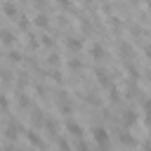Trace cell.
<instances>
[{"mask_svg":"<svg viewBox=\"0 0 151 151\" xmlns=\"http://www.w3.org/2000/svg\"><path fill=\"white\" fill-rule=\"evenodd\" d=\"M19 134H21V125L12 118V120L7 123V127H5V137H7V139H17Z\"/></svg>","mask_w":151,"mask_h":151,"instance_id":"4","label":"cell"},{"mask_svg":"<svg viewBox=\"0 0 151 151\" xmlns=\"http://www.w3.org/2000/svg\"><path fill=\"white\" fill-rule=\"evenodd\" d=\"M0 109H2V111H7V109H9V104H7V99H5L2 94H0Z\"/></svg>","mask_w":151,"mask_h":151,"instance_id":"19","label":"cell"},{"mask_svg":"<svg viewBox=\"0 0 151 151\" xmlns=\"http://www.w3.org/2000/svg\"><path fill=\"white\" fill-rule=\"evenodd\" d=\"M19 19H21V21H19V28H21V31H28V26H31V24L26 21V17H19Z\"/></svg>","mask_w":151,"mask_h":151,"instance_id":"17","label":"cell"},{"mask_svg":"<svg viewBox=\"0 0 151 151\" xmlns=\"http://www.w3.org/2000/svg\"><path fill=\"white\" fill-rule=\"evenodd\" d=\"M64 127H66V132L73 137V139H78V137H83V125L78 123V120H73L71 116H66V123H64Z\"/></svg>","mask_w":151,"mask_h":151,"instance_id":"1","label":"cell"},{"mask_svg":"<svg viewBox=\"0 0 151 151\" xmlns=\"http://www.w3.org/2000/svg\"><path fill=\"white\" fill-rule=\"evenodd\" d=\"M66 47H68L71 52H78V50H83V40L73 35V38H68V40H66Z\"/></svg>","mask_w":151,"mask_h":151,"instance_id":"9","label":"cell"},{"mask_svg":"<svg viewBox=\"0 0 151 151\" xmlns=\"http://www.w3.org/2000/svg\"><path fill=\"white\" fill-rule=\"evenodd\" d=\"M17 104H19L21 109H28V106H31V99H28V94L19 92V97H17Z\"/></svg>","mask_w":151,"mask_h":151,"instance_id":"13","label":"cell"},{"mask_svg":"<svg viewBox=\"0 0 151 151\" xmlns=\"http://www.w3.org/2000/svg\"><path fill=\"white\" fill-rule=\"evenodd\" d=\"M59 5H61L64 9H71V2H68V0H59Z\"/></svg>","mask_w":151,"mask_h":151,"instance_id":"20","label":"cell"},{"mask_svg":"<svg viewBox=\"0 0 151 151\" xmlns=\"http://www.w3.org/2000/svg\"><path fill=\"white\" fill-rule=\"evenodd\" d=\"M90 54H92L94 59H104V57H106V50L97 42V45H92V47H90Z\"/></svg>","mask_w":151,"mask_h":151,"instance_id":"10","label":"cell"},{"mask_svg":"<svg viewBox=\"0 0 151 151\" xmlns=\"http://www.w3.org/2000/svg\"><path fill=\"white\" fill-rule=\"evenodd\" d=\"M120 142H123V144H125V146H134V139H132V137H130V134H127V132H125V130H123V132H120Z\"/></svg>","mask_w":151,"mask_h":151,"instance_id":"15","label":"cell"},{"mask_svg":"<svg viewBox=\"0 0 151 151\" xmlns=\"http://www.w3.org/2000/svg\"><path fill=\"white\" fill-rule=\"evenodd\" d=\"M0 42H2L5 47H12V45L17 42V33H14V31H7V28H2V31H0Z\"/></svg>","mask_w":151,"mask_h":151,"instance_id":"6","label":"cell"},{"mask_svg":"<svg viewBox=\"0 0 151 151\" xmlns=\"http://www.w3.org/2000/svg\"><path fill=\"white\" fill-rule=\"evenodd\" d=\"M31 120H33V125H42V120H45L42 111H40V109H33V113H31Z\"/></svg>","mask_w":151,"mask_h":151,"instance_id":"12","label":"cell"},{"mask_svg":"<svg viewBox=\"0 0 151 151\" xmlns=\"http://www.w3.org/2000/svg\"><path fill=\"white\" fill-rule=\"evenodd\" d=\"M94 76H97V83H99L101 87H111V85H113V78L109 76V71H104V68H97V71H94Z\"/></svg>","mask_w":151,"mask_h":151,"instance_id":"5","label":"cell"},{"mask_svg":"<svg viewBox=\"0 0 151 151\" xmlns=\"http://www.w3.org/2000/svg\"><path fill=\"white\" fill-rule=\"evenodd\" d=\"M2 14H5L7 19H17V17H19L17 2H14V0H5V2H2Z\"/></svg>","mask_w":151,"mask_h":151,"instance_id":"3","label":"cell"},{"mask_svg":"<svg viewBox=\"0 0 151 151\" xmlns=\"http://www.w3.org/2000/svg\"><path fill=\"white\" fill-rule=\"evenodd\" d=\"M26 139H28V144H33V146H45L42 137H40L35 130H28V132H26Z\"/></svg>","mask_w":151,"mask_h":151,"instance_id":"7","label":"cell"},{"mask_svg":"<svg viewBox=\"0 0 151 151\" xmlns=\"http://www.w3.org/2000/svg\"><path fill=\"white\" fill-rule=\"evenodd\" d=\"M118 52H120V54H123V57H125V59H127V57H130V54H132V47H130V45H127V42H125V40H123V42H120V45H118Z\"/></svg>","mask_w":151,"mask_h":151,"instance_id":"14","label":"cell"},{"mask_svg":"<svg viewBox=\"0 0 151 151\" xmlns=\"http://www.w3.org/2000/svg\"><path fill=\"white\" fill-rule=\"evenodd\" d=\"M134 123H137V111H132V109L125 111V113H123V125H125V127H132Z\"/></svg>","mask_w":151,"mask_h":151,"instance_id":"8","label":"cell"},{"mask_svg":"<svg viewBox=\"0 0 151 151\" xmlns=\"http://www.w3.org/2000/svg\"><path fill=\"white\" fill-rule=\"evenodd\" d=\"M50 64H59V57L57 54H50Z\"/></svg>","mask_w":151,"mask_h":151,"instance_id":"21","label":"cell"},{"mask_svg":"<svg viewBox=\"0 0 151 151\" xmlns=\"http://www.w3.org/2000/svg\"><path fill=\"white\" fill-rule=\"evenodd\" d=\"M9 61H12V64L21 61V54H17V52H9Z\"/></svg>","mask_w":151,"mask_h":151,"instance_id":"18","label":"cell"},{"mask_svg":"<svg viewBox=\"0 0 151 151\" xmlns=\"http://www.w3.org/2000/svg\"><path fill=\"white\" fill-rule=\"evenodd\" d=\"M68 68H71V71H80V68H83V64H80L78 59H71V61H68Z\"/></svg>","mask_w":151,"mask_h":151,"instance_id":"16","label":"cell"},{"mask_svg":"<svg viewBox=\"0 0 151 151\" xmlns=\"http://www.w3.org/2000/svg\"><path fill=\"white\" fill-rule=\"evenodd\" d=\"M35 26H40V28H50V19H47V14H35Z\"/></svg>","mask_w":151,"mask_h":151,"instance_id":"11","label":"cell"},{"mask_svg":"<svg viewBox=\"0 0 151 151\" xmlns=\"http://www.w3.org/2000/svg\"><path fill=\"white\" fill-rule=\"evenodd\" d=\"M92 137H94V144H97V146H101V149L109 146V130H106V127H101V125L94 127V130H92Z\"/></svg>","mask_w":151,"mask_h":151,"instance_id":"2","label":"cell"}]
</instances>
